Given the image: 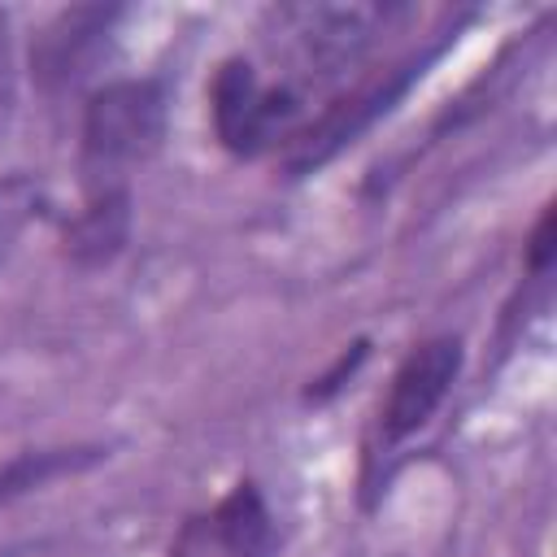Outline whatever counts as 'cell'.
I'll return each instance as SVG.
<instances>
[{"instance_id":"7","label":"cell","mask_w":557,"mask_h":557,"mask_svg":"<svg viewBox=\"0 0 557 557\" xmlns=\"http://www.w3.org/2000/svg\"><path fill=\"white\" fill-rule=\"evenodd\" d=\"M117 13H122V9H113V4L57 13V17L39 30V39H35V52H30L35 78H39L48 91L74 87V83L91 70V61H96V52H100L109 26L117 22Z\"/></svg>"},{"instance_id":"2","label":"cell","mask_w":557,"mask_h":557,"mask_svg":"<svg viewBox=\"0 0 557 557\" xmlns=\"http://www.w3.org/2000/svg\"><path fill=\"white\" fill-rule=\"evenodd\" d=\"M305 96L296 83H265L244 57H231L213 74V131L239 152L257 157L300 135Z\"/></svg>"},{"instance_id":"8","label":"cell","mask_w":557,"mask_h":557,"mask_svg":"<svg viewBox=\"0 0 557 557\" xmlns=\"http://www.w3.org/2000/svg\"><path fill=\"white\" fill-rule=\"evenodd\" d=\"M131 235V187L87 191L83 209L65 222V261L78 270L109 265Z\"/></svg>"},{"instance_id":"3","label":"cell","mask_w":557,"mask_h":557,"mask_svg":"<svg viewBox=\"0 0 557 557\" xmlns=\"http://www.w3.org/2000/svg\"><path fill=\"white\" fill-rule=\"evenodd\" d=\"M387 17L383 4H283L270 13V35H283L313 78H331L361 61Z\"/></svg>"},{"instance_id":"1","label":"cell","mask_w":557,"mask_h":557,"mask_svg":"<svg viewBox=\"0 0 557 557\" xmlns=\"http://www.w3.org/2000/svg\"><path fill=\"white\" fill-rule=\"evenodd\" d=\"M165 139V87L157 78H117L87 96L78 131L83 191L131 187L126 174L144 165Z\"/></svg>"},{"instance_id":"10","label":"cell","mask_w":557,"mask_h":557,"mask_svg":"<svg viewBox=\"0 0 557 557\" xmlns=\"http://www.w3.org/2000/svg\"><path fill=\"white\" fill-rule=\"evenodd\" d=\"M44 213V187L26 174L0 178V265L13 257L22 231Z\"/></svg>"},{"instance_id":"4","label":"cell","mask_w":557,"mask_h":557,"mask_svg":"<svg viewBox=\"0 0 557 557\" xmlns=\"http://www.w3.org/2000/svg\"><path fill=\"white\" fill-rule=\"evenodd\" d=\"M170 557H278V531L261 487L239 479L218 505L191 513L178 527Z\"/></svg>"},{"instance_id":"6","label":"cell","mask_w":557,"mask_h":557,"mask_svg":"<svg viewBox=\"0 0 557 557\" xmlns=\"http://www.w3.org/2000/svg\"><path fill=\"white\" fill-rule=\"evenodd\" d=\"M461 357L466 352H461L457 335H435L400 361V370L392 374L383 413H379V431L387 444H396L431 422V413L444 405V396L453 392V383L461 374Z\"/></svg>"},{"instance_id":"12","label":"cell","mask_w":557,"mask_h":557,"mask_svg":"<svg viewBox=\"0 0 557 557\" xmlns=\"http://www.w3.org/2000/svg\"><path fill=\"white\" fill-rule=\"evenodd\" d=\"M361 357H366V339H357V344H352V352H339V361L331 366V374H322V379H318V387H309V400H326V396H331V392H335V387L357 370V361H361Z\"/></svg>"},{"instance_id":"5","label":"cell","mask_w":557,"mask_h":557,"mask_svg":"<svg viewBox=\"0 0 557 557\" xmlns=\"http://www.w3.org/2000/svg\"><path fill=\"white\" fill-rule=\"evenodd\" d=\"M431 57H435V48L409 57L405 65L387 70L383 78H374V83H366V87L339 96L335 104H326V113H322L318 122L300 126V135L292 139V157H287L292 174H309V170H318V165L331 161L344 144H352L366 126H374V122H379V117L409 91V83L422 74V65H426Z\"/></svg>"},{"instance_id":"9","label":"cell","mask_w":557,"mask_h":557,"mask_svg":"<svg viewBox=\"0 0 557 557\" xmlns=\"http://www.w3.org/2000/svg\"><path fill=\"white\" fill-rule=\"evenodd\" d=\"M109 448L100 444H70V448H26L17 457H9L0 466V505L26 496V492H39L65 474H78V470H91L96 461H104Z\"/></svg>"},{"instance_id":"13","label":"cell","mask_w":557,"mask_h":557,"mask_svg":"<svg viewBox=\"0 0 557 557\" xmlns=\"http://www.w3.org/2000/svg\"><path fill=\"white\" fill-rule=\"evenodd\" d=\"M13 113V48H9V22L0 13V131L9 126Z\"/></svg>"},{"instance_id":"11","label":"cell","mask_w":557,"mask_h":557,"mask_svg":"<svg viewBox=\"0 0 557 557\" xmlns=\"http://www.w3.org/2000/svg\"><path fill=\"white\" fill-rule=\"evenodd\" d=\"M548 261H553V205L540 213V222H535V231L527 239V265H531V274H544Z\"/></svg>"}]
</instances>
